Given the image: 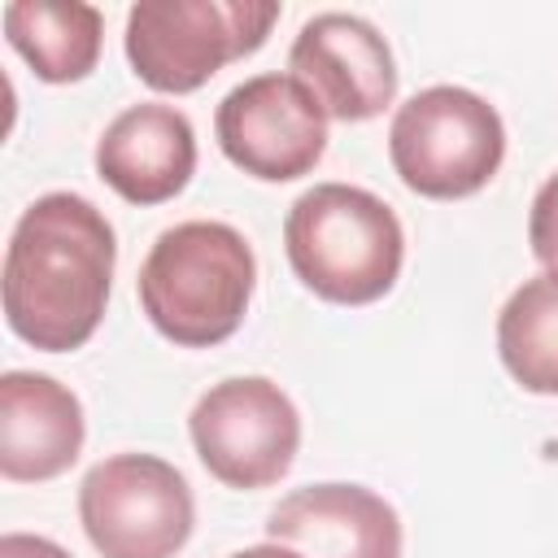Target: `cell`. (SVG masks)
<instances>
[{"label":"cell","mask_w":558,"mask_h":558,"mask_svg":"<svg viewBox=\"0 0 558 558\" xmlns=\"http://www.w3.org/2000/svg\"><path fill=\"white\" fill-rule=\"evenodd\" d=\"M118 240L78 192H48L22 209L4 248V323L39 353L83 349L109 305Z\"/></svg>","instance_id":"1"},{"label":"cell","mask_w":558,"mask_h":558,"mask_svg":"<svg viewBox=\"0 0 558 558\" xmlns=\"http://www.w3.org/2000/svg\"><path fill=\"white\" fill-rule=\"evenodd\" d=\"M135 288L148 323L166 340L179 349H214L235 336L248 314L257 257L235 227L192 218L153 240Z\"/></svg>","instance_id":"2"},{"label":"cell","mask_w":558,"mask_h":558,"mask_svg":"<svg viewBox=\"0 0 558 558\" xmlns=\"http://www.w3.org/2000/svg\"><path fill=\"white\" fill-rule=\"evenodd\" d=\"M292 275L331 305H371L392 292L405 231L388 201L353 183H314L283 218Z\"/></svg>","instance_id":"3"},{"label":"cell","mask_w":558,"mask_h":558,"mask_svg":"<svg viewBox=\"0 0 558 558\" xmlns=\"http://www.w3.org/2000/svg\"><path fill=\"white\" fill-rule=\"evenodd\" d=\"M275 22V0H140L126 13L122 44L140 83L187 96L222 65L253 57Z\"/></svg>","instance_id":"4"},{"label":"cell","mask_w":558,"mask_h":558,"mask_svg":"<svg viewBox=\"0 0 558 558\" xmlns=\"http://www.w3.org/2000/svg\"><path fill=\"white\" fill-rule=\"evenodd\" d=\"M388 157L401 183L427 201H462L493 183L506 157L501 113L453 83H436L397 105Z\"/></svg>","instance_id":"5"},{"label":"cell","mask_w":558,"mask_h":558,"mask_svg":"<svg viewBox=\"0 0 558 558\" xmlns=\"http://www.w3.org/2000/svg\"><path fill=\"white\" fill-rule=\"evenodd\" d=\"M78 523L100 558H174L196 523L179 466L157 453H113L78 484Z\"/></svg>","instance_id":"6"},{"label":"cell","mask_w":558,"mask_h":558,"mask_svg":"<svg viewBox=\"0 0 558 558\" xmlns=\"http://www.w3.org/2000/svg\"><path fill=\"white\" fill-rule=\"evenodd\" d=\"M201 466L227 488L279 484L301 449V414L292 397L266 375H235L214 384L187 418Z\"/></svg>","instance_id":"7"},{"label":"cell","mask_w":558,"mask_h":558,"mask_svg":"<svg viewBox=\"0 0 558 558\" xmlns=\"http://www.w3.org/2000/svg\"><path fill=\"white\" fill-rule=\"evenodd\" d=\"M214 135L235 170L262 183H292L323 161L327 113L301 78L270 70L235 83L218 100Z\"/></svg>","instance_id":"8"},{"label":"cell","mask_w":558,"mask_h":558,"mask_svg":"<svg viewBox=\"0 0 558 558\" xmlns=\"http://www.w3.org/2000/svg\"><path fill=\"white\" fill-rule=\"evenodd\" d=\"M288 74L301 78L336 122H371L397 96L392 48L357 13L310 17L292 39Z\"/></svg>","instance_id":"9"},{"label":"cell","mask_w":558,"mask_h":558,"mask_svg":"<svg viewBox=\"0 0 558 558\" xmlns=\"http://www.w3.org/2000/svg\"><path fill=\"white\" fill-rule=\"evenodd\" d=\"M266 541L305 558H401V519L366 484H305L288 493L270 519Z\"/></svg>","instance_id":"10"},{"label":"cell","mask_w":558,"mask_h":558,"mask_svg":"<svg viewBox=\"0 0 558 558\" xmlns=\"http://www.w3.org/2000/svg\"><path fill=\"white\" fill-rule=\"evenodd\" d=\"M96 174L131 205L174 201L196 174V131L174 105H131L96 140Z\"/></svg>","instance_id":"11"},{"label":"cell","mask_w":558,"mask_h":558,"mask_svg":"<svg viewBox=\"0 0 558 558\" xmlns=\"http://www.w3.org/2000/svg\"><path fill=\"white\" fill-rule=\"evenodd\" d=\"M78 397L39 371H4L0 379V475L13 484H44L70 471L83 453Z\"/></svg>","instance_id":"12"},{"label":"cell","mask_w":558,"mask_h":558,"mask_svg":"<svg viewBox=\"0 0 558 558\" xmlns=\"http://www.w3.org/2000/svg\"><path fill=\"white\" fill-rule=\"evenodd\" d=\"M4 39L44 83H83L105 44V17L83 0H13L4 4Z\"/></svg>","instance_id":"13"},{"label":"cell","mask_w":558,"mask_h":558,"mask_svg":"<svg viewBox=\"0 0 558 558\" xmlns=\"http://www.w3.org/2000/svg\"><path fill=\"white\" fill-rule=\"evenodd\" d=\"M497 353L519 388L558 397V275H532L506 296L497 314Z\"/></svg>","instance_id":"14"},{"label":"cell","mask_w":558,"mask_h":558,"mask_svg":"<svg viewBox=\"0 0 558 558\" xmlns=\"http://www.w3.org/2000/svg\"><path fill=\"white\" fill-rule=\"evenodd\" d=\"M527 244L532 257L558 275V174H549L541 183V192L532 196V214H527Z\"/></svg>","instance_id":"15"},{"label":"cell","mask_w":558,"mask_h":558,"mask_svg":"<svg viewBox=\"0 0 558 558\" xmlns=\"http://www.w3.org/2000/svg\"><path fill=\"white\" fill-rule=\"evenodd\" d=\"M0 558H70L57 541L31 536V532H4L0 536Z\"/></svg>","instance_id":"16"},{"label":"cell","mask_w":558,"mask_h":558,"mask_svg":"<svg viewBox=\"0 0 558 558\" xmlns=\"http://www.w3.org/2000/svg\"><path fill=\"white\" fill-rule=\"evenodd\" d=\"M231 558H305V554H296V549H288V545H275V541H266V545H248V549H235Z\"/></svg>","instance_id":"17"}]
</instances>
